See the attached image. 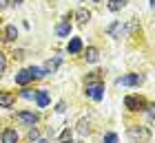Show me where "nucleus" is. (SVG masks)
<instances>
[{
	"instance_id": "nucleus-1",
	"label": "nucleus",
	"mask_w": 155,
	"mask_h": 143,
	"mask_svg": "<svg viewBox=\"0 0 155 143\" xmlns=\"http://www.w3.org/2000/svg\"><path fill=\"white\" fill-rule=\"evenodd\" d=\"M87 95H89L91 99H95V101H100V99L104 97V84L97 79L95 75L87 79Z\"/></svg>"
},
{
	"instance_id": "nucleus-2",
	"label": "nucleus",
	"mask_w": 155,
	"mask_h": 143,
	"mask_svg": "<svg viewBox=\"0 0 155 143\" xmlns=\"http://www.w3.org/2000/svg\"><path fill=\"white\" fill-rule=\"evenodd\" d=\"M144 77L137 75V73H131V75H124V77H117V86H140Z\"/></svg>"
},
{
	"instance_id": "nucleus-3",
	"label": "nucleus",
	"mask_w": 155,
	"mask_h": 143,
	"mask_svg": "<svg viewBox=\"0 0 155 143\" xmlns=\"http://www.w3.org/2000/svg\"><path fill=\"white\" fill-rule=\"evenodd\" d=\"M124 106L129 110H142L144 108V99L140 97V95H129V97L124 99Z\"/></svg>"
},
{
	"instance_id": "nucleus-4",
	"label": "nucleus",
	"mask_w": 155,
	"mask_h": 143,
	"mask_svg": "<svg viewBox=\"0 0 155 143\" xmlns=\"http://www.w3.org/2000/svg\"><path fill=\"white\" fill-rule=\"evenodd\" d=\"M16 119L20 121V123H25V126H33V123H38V114H33V112H18V114H16Z\"/></svg>"
},
{
	"instance_id": "nucleus-5",
	"label": "nucleus",
	"mask_w": 155,
	"mask_h": 143,
	"mask_svg": "<svg viewBox=\"0 0 155 143\" xmlns=\"http://www.w3.org/2000/svg\"><path fill=\"white\" fill-rule=\"evenodd\" d=\"M33 79V75H31V70L27 68V70H20V73L16 75V84H20V86H25V84H29Z\"/></svg>"
},
{
	"instance_id": "nucleus-6",
	"label": "nucleus",
	"mask_w": 155,
	"mask_h": 143,
	"mask_svg": "<svg viewBox=\"0 0 155 143\" xmlns=\"http://www.w3.org/2000/svg\"><path fill=\"white\" fill-rule=\"evenodd\" d=\"M36 104L40 106V108H47V106H49V95H47V90H38V92H36Z\"/></svg>"
},
{
	"instance_id": "nucleus-7",
	"label": "nucleus",
	"mask_w": 155,
	"mask_h": 143,
	"mask_svg": "<svg viewBox=\"0 0 155 143\" xmlns=\"http://www.w3.org/2000/svg\"><path fill=\"white\" fill-rule=\"evenodd\" d=\"M2 143H18V134H16V130H5L2 132Z\"/></svg>"
},
{
	"instance_id": "nucleus-8",
	"label": "nucleus",
	"mask_w": 155,
	"mask_h": 143,
	"mask_svg": "<svg viewBox=\"0 0 155 143\" xmlns=\"http://www.w3.org/2000/svg\"><path fill=\"white\" fill-rule=\"evenodd\" d=\"M55 33H58L60 38H67V35L71 33V24L69 22H60L58 26H55Z\"/></svg>"
},
{
	"instance_id": "nucleus-9",
	"label": "nucleus",
	"mask_w": 155,
	"mask_h": 143,
	"mask_svg": "<svg viewBox=\"0 0 155 143\" xmlns=\"http://www.w3.org/2000/svg\"><path fill=\"white\" fill-rule=\"evenodd\" d=\"M0 106H2V108H11V106H13V95H9V92H0Z\"/></svg>"
},
{
	"instance_id": "nucleus-10",
	"label": "nucleus",
	"mask_w": 155,
	"mask_h": 143,
	"mask_svg": "<svg viewBox=\"0 0 155 143\" xmlns=\"http://www.w3.org/2000/svg\"><path fill=\"white\" fill-rule=\"evenodd\" d=\"M82 51V40L80 38H73L69 42V53H80Z\"/></svg>"
},
{
	"instance_id": "nucleus-11",
	"label": "nucleus",
	"mask_w": 155,
	"mask_h": 143,
	"mask_svg": "<svg viewBox=\"0 0 155 143\" xmlns=\"http://www.w3.org/2000/svg\"><path fill=\"white\" fill-rule=\"evenodd\" d=\"M129 134H131L133 139H144V141L151 137V134H149V130H135V128H131V130H129Z\"/></svg>"
},
{
	"instance_id": "nucleus-12",
	"label": "nucleus",
	"mask_w": 155,
	"mask_h": 143,
	"mask_svg": "<svg viewBox=\"0 0 155 143\" xmlns=\"http://www.w3.org/2000/svg\"><path fill=\"white\" fill-rule=\"evenodd\" d=\"M5 35H7V40H16L18 38V29L13 24H9V26H7V31H5Z\"/></svg>"
},
{
	"instance_id": "nucleus-13",
	"label": "nucleus",
	"mask_w": 155,
	"mask_h": 143,
	"mask_svg": "<svg viewBox=\"0 0 155 143\" xmlns=\"http://www.w3.org/2000/svg\"><path fill=\"white\" fill-rule=\"evenodd\" d=\"M124 5H126V0H111V2H109V9H111V11H120Z\"/></svg>"
},
{
	"instance_id": "nucleus-14",
	"label": "nucleus",
	"mask_w": 155,
	"mask_h": 143,
	"mask_svg": "<svg viewBox=\"0 0 155 143\" xmlns=\"http://www.w3.org/2000/svg\"><path fill=\"white\" fill-rule=\"evenodd\" d=\"M87 62H97V48H87Z\"/></svg>"
},
{
	"instance_id": "nucleus-15",
	"label": "nucleus",
	"mask_w": 155,
	"mask_h": 143,
	"mask_svg": "<svg viewBox=\"0 0 155 143\" xmlns=\"http://www.w3.org/2000/svg\"><path fill=\"white\" fill-rule=\"evenodd\" d=\"M75 16L80 18V22H87V20H89V11H84V9H80V11L75 13Z\"/></svg>"
},
{
	"instance_id": "nucleus-16",
	"label": "nucleus",
	"mask_w": 155,
	"mask_h": 143,
	"mask_svg": "<svg viewBox=\"0 0 155 143\" xmlns=\"http://www.w3.org/2000/svg\"><path fill=\"white\" fill-rule=\"evenodd\" d=\"M104 143H117V134H107V137H104Z\"/></svg>"
},
{
	"instance_id": "nucleus-17",
	"label": "nucleus",
	"mask_w": 155,
	"mask_h": 143,
	"mask_svg": "<svg viewBox=\"0 0 155 143\" xmlns=\"http://www.w3.org/2000/svg\"><path fill=\"white\" fill-rule=\"evenodd\" d=\"M5 68H7V60H5V55L0 53V75L5 73Z\"/></svg>"
},
{
	"instance_id": "nucleus-18",
	"label": "nucleus",
	"mask_w": 155,
	"mask_h": 143,
	"mask_svg": "<svg viewBox=\"0 0 155 143\" xmlns=\"http://www.w3.org/2000/svg\"><path fill=\"white\" fill-rule=\"evenodd\" d=\"M22 97H25V99H31L33 92H31V90H22Z\"/></svg>"
},
{
	"instance_id": "nucleus-19",
	"label": "nucleus",
	"mask_w": 155,
	"mask_h": 143,
	"mask_svg": "<svg viewBox=\"0 0 155 143\" xmlns=\"http://www.w3.org/2000/svg\"><path fill=\"white\" fill-rule=\"evenodd\" d=\"M7 5H9V0H0V9H5Z\"/></svg>"
},
{
	"instance_id": "nucleus-20",
	"label": "nucleus",
	"mask_w": 155,
	"mask_h": 143,
	"mask_svg": "<svg viewBox=\"0 0 155 143\" xmlns=\"http://www.w3.org/2000/svg\"><path fill=\"white\" fill-rule=\"evenodd\" d=\"M13 2H16V5H20V2H22V0H13Z\"/></svg>"
},
{
	"instance_id": "nucleus-21",
	"label": "nucleus",
	"mask_w": 155,
	"mask_h": 143,
	"mask_svg": "<svg viewBox=\"0 0 155 143\" xmlns=\"http://www.w3.org/2000/svg\"><path fill=\"white\" fill-rule=\"evenodd\" d=\"M38 143H49V141H38Z\"/></svg>"
}]
</instances>
